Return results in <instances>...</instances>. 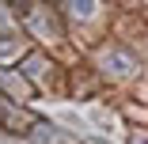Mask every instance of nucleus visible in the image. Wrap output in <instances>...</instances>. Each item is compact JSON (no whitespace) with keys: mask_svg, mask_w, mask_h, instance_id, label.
I'll return each instance as SVG.
<instances>
[{"mask_svg":"<svg viewBox=\"0 0 148 144\" xmlns=\"http://www.w3.org/2000/svg\"><path fill=\"white\" fill-rule=\"evenodd\" d=\"M103 68L110 72V76H133L137 72V61L129 53H122V49H110L106 57H103Z\"/></svg>","mask_w":148,"mask_h":144,"instance_id":"obj_1","label":"nucleus"},{"mask_svg":"<svg viewBox=\"0 0 148 144\" xmlns=\"http://www.w3.org/2000/svg\"><path fill=\"white\" fill-rule=\"evenodd\" d=\"M31 140L34 144H72V136L65 129H57V125H34L31 129Z\"/></svg>","mask_w":148,"mask_h":144,"instance_id":"obj_2","label":"nucleus"},{"mask_svg":"<svg viewBox=\"0 0 148 144\" xmlns=\"http://www.w3.org/2000/svg\"><path fill=\"white\" fill-rule=\"evenodd\" d=\"M23 76H27V80H46V76H49V61H46L42 53H31V57L23 61Z\"/></svg>","mask_w":148,"mask_h":144,"instance_id":"obj_3","label":"nucleus"},{"mask_svg":"<svg viewBox=\"0 0 148 144\" xmlns=\"http://www.w3.org/2000/svg\"><path fill=\"white\" fill-rule=\"evenodd\" d=\"M0 114H8V118H0V125H8V129H15V133H19V129H27V121H19L23 114H19L15 106H0Z\"/></svg>","mask_w":148,"mask_h":144,"instance_id":"obj_4","label":"nucleus"},{"mask_svg":"<svg viewBox=\"0 0 148 144\" xmlns=\"http://www.w3.org/2000/svg\"><path fill=\"white\" fill-rule=\"evenodd\" d=\"M69 12H72V15H80V19H91V15H99V8H95V4H69Z\"/></svg>","mask_w":148,"mask_h":144,"instance_id":"obj_5","label":"nucleus"},{"mask_svg":"<svg viewBox=\"0 0 148 144\" xmlns=\"http://www.w3.org/2000/svg\"><path fill=\"white\" fill-rule=\"evenodd\" d=\"M12 53H19V42L15 38H4V42H0V61H12Z\"/></svg>","mask_w":148,"mask_h":144,"instance_id":"obj_6","label":"nucleus"},{"mask_svg":"<svg viewBox=\"0 0 148 144\" xmlns=\"http://www.w3.org/2000/svg\"><path fill=\"white\" fill-rule=\"evenodd\" d=\"M129 144H148V133H133V136H129Z\"/></svg>","mask_w":148,"mask_h":144,"instance_id":"obj_7","label":"nucleus"},{"mask_svg":"<svg viewBox=\"0 0 148 144\" xmlns=\"http://www.w3.org/2000/svg\"><path fill=\"white\" fill-rule=\"evenodd\" d=\"M0 19H4V4H0Z\"/></svg>","mask_w":148,"mask_h":144,"instance_id":"obj_8","label":"nucleus"}]
</instances>
